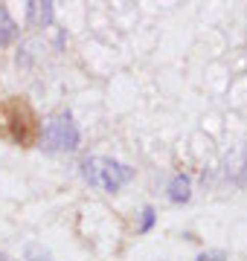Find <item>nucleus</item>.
Segmentation results:
<instances>
[{"mask_svg": "<svg viewBox=\"0 0 247 261\" xmlns=\"http://www.w3.org/2000/svg\"><path fill=\"white\" fill-rule=\"evenodd\" d=\"M134 177V171L116 160H99V186H105V192H119L122 183Z\"/></svg>", "mask_w": 247, "mask_h": 261, "instance_id": "obj_3", "label": "nucleus"}, {"mask_svg": "<svg viewBox=\"0 0 247 261\" xmlns=\"http://www.w3.org/2000/svg\"><path fill=\"white\" fill-rule=\"evenodd\" d=\"M189 195H192L189 177H186V174H178V177L169 183V200H171V203H186Z\"/></svg>", "mask_w": 247, "mask_h": 261, "instance_id": "obj_5", "label": "nucleus"}, {"mask_svg": "<svg viewBox=\"0 0 247 261\" xmlns=\"http://www.w3.org/2000/svg\"><path fill=\"white\" fill-rule=\"evenodd\" d=\"M0 261H6V255H3V252H0Z\"/></svg>", "mask_w": 247, "mask_h": 261, "instance_id": "obj_10", "label": "nucleus"}, {"mask_svg": "<svg viewBox=\"0 0 247 261\" xmlns=\"http://www.w3.org/2000/svg\"><path fill=\"white\" fill-rule=\"evenodd\" d=\"M0 140L18 148H35L41 142V119L23 96H6L0 102Z\"/></svg>", "mask_w": 247, "mask_h": 261, "instance_id": "obj_1", "label": "nucleus"}, {"mask_svg": "<svg viewBox=\"0 0 247 261\" xmlns=\"http://www.w3.org/2000/svg\"><path fill=\"white\" fill-rule=\"evenodd\" d=\"M198 261H224V252H204L198 255Z\"/></svg>", "mask_w": 247, "mask_h": 261, "instance_id": "obj_9", "label": "nucleus"}, {"mask_svg": "<svg viewBox=\"0 0 247 261\" xmlns=\"http://www.w3.org/2000/svg\"><path fill=\"white\" fill-rule=\"evenodd\" d=\"M82 174H85V180L90 186H99V160L96 157L82 160Z\"/></svg>", "mask_w": 247, "mask_h": 261, "instance_id": "obj_7", "label": "nucleus"}, {"mask_svg": "<svg viewBox=\"0 0 247 261\" xmlns=\"http://www.w3.org/2000/svg\"><path fill=\"white\" fill-rule=\"evenodd\" d=\"M154 226V209L152 206H145L143 209V221H140V232H152Z\"/></svg>", "mask_w": 247, "mask_h": 261, "instance_id": "obj_8", "label": "nucleus"}, {"mask_svg": "<svg viewBox=\"0 0 247 261\" xmlns=\"http://www.w3.org/2000/svg\"><path fill=\"white\" fill-rule=\"evenodd\" d=\"M15 35H18V23L9 18L6 6H0V47H9Z\"/></svg>", "mask_w": 247, "mask_h": 261, "instance_id": "obj_6", "label": "nucleus"}, {"mask_svg": "<svg viewBox=\"0 0 247 261\" xmlns=\"http://www.w3.org/2000/svg\"><path fill=\"white\" fill-rule=\"evenodd\" d=\"M27 6H29V23H35V27H50L53 23V6L56 3H50V0H44V3L32 0Z\"/></svg>", "mask_w": 247, "mask_h": 261, "instance_id": "obj_4", "label": "nucleus"}, {"mask_svg": "<svg viewBox=\"0 0 247 261\" xmlns=\"http://www.w3.org/2000/svg\"><path fill=\"white\" fill-rule=\"evenodd\" d=\"M41 137H44L50 151H76L79 148V128L70 113L47 119V125L41 128Z\"/></svg>", "mask_w": 247, "mask_h": 261, "instance_id": "obj_2", "label": "nucleus"}]
</instances>
